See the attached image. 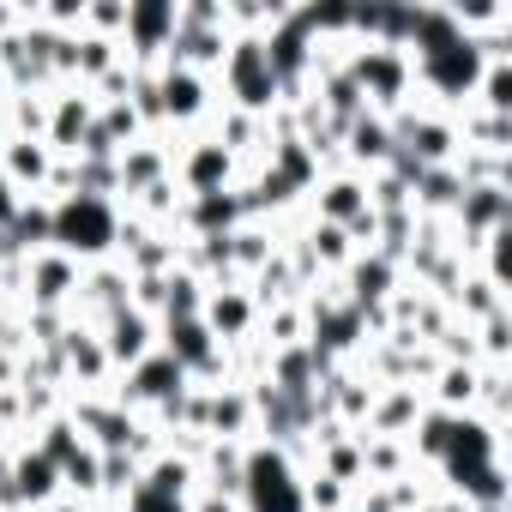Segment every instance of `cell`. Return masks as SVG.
Listing matches in <instances>:
<instances>
[{
    "label": "cell",
    "mask_w": 512,
    "mask_h": 512,
    "mask_svg": "<svg viewBox=\"0 0 512 512\" xmlns=\"http://www.w3.org/2000/svg\"><path fill=\"white\" fill-rule=\"evenodd\" d=\"M109 362H145V314H139V308H121V314H115Z\"/></svg>",
    "instance_id": "cell-1"
}]
</instances>
